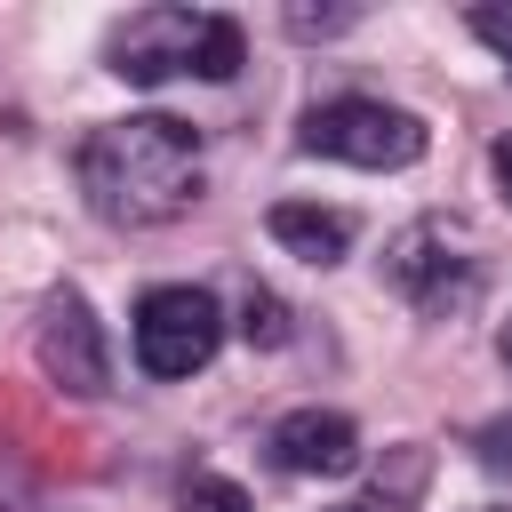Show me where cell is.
Masks as SVG:
<instances>
[{
  "label": "cell",
  "mask_w": 512,
  "mask_h": 512,
  "mask_svg": "<svg viewBox=\"0 0 512 512\" xmlns=\"http://www.w3.org/2000/svg\"><path fill=\"white\" fill-rule=\"evenodd\" d=\"M336 512H368V504H336Z\"/></svg>",
  "instance_id": "d6986e66"
},
{
  "label": "cell",
  "mask_w": 512,
  "mask_h": 512,
  "mask_svg": "<svg viewBox=\"0 0 512 512\" xmlns=\"http://www.w3.org/2000/svg\"><path fill=\"white\" fill-rule=\"evenodd\" d=\"M176 504H184V512H256L248 488L224 480V472H184V496H176Z\"/></svg>",
  "instance_id": "8fae6325"
},
{
  "label": "cell",
  "mask_w": 512,
  "mask_h": 512,
  "mask_svg": "<svg viewBox=\"0 0 512 512\" xmlns=\"http://www.w3.org/2000/svg\"><path fill=\"white\" fill-rule=\"evenodd\" d=\"M240 336H248V344H264V352H272V344H288V304H280L272 288H248V304H240Z\"/></svg>",
  "instance_id": "7c38bea8"
},
{
  "label": "cell",
  "mask_w": 512,
  "mask_h": 512,
  "mask_svg": "<svg viewBox=\"0 0 512 512\" xmlns=\"http://www.w3.org/2000/svg\"><path fill=\"white\" fill-rule=\"evenodd\" d=\"M200 32H208V16H200V8H136L128 24H112L104 64H112L128 88H160V80L192 72Z\"/></svg>",
  "instance_id": "8992f818"
},
{
  "label": "cell",
  "mask_w": 512,
  "mask_h": 512,
  "mask_svg": "<svg viewBox=\"0 0 512 512\" xmlns=\"http://www.w3.org/2000/svg\"><path fill=\"white\" fill-rule=\"evenodd\" d=\"M464 24H472V32H480V40L504 56V72H512V8H472Z\"/></svg>",
  "instance_id": "9a60e30c"
},
{
  "label": "cell",
  "mask_w": 512,
  "mask_h": 512,
  "mask_svg": "<svg viewBox=\"0 0 512 512\" xmlns=\"http://www.w3.org/2000/svg\"><path fill=\"white\" fill-rule=\"evenodd\" d=\"M504 360H512V320H504Z\"/></svg>",
  "instance_id": "e0dca14e"
},
{
  "label": "cell",
  "mask_w": 512,
  "mask_h": 512,
  "mask_svg": "<svg viewBox=\"0 0 512 512\" xmlns=\"http://www.w3.org/2000/svg\"><path fill=\"white\" fill-rule=\"evenodd\" d=\"M472 456H480V472L512 480V416H488V424L472 432Z\"/></svg>",
  "instance_id": "4fadbf2b"
},
{
  "label": "cell",
  "mask_w": 512,
  "mask_h": 512,
  "mask_svg": "<svg viewBox=\"0 0 512 512\" xmlns=\"http://www.w3.org/2000/svg\"><path fill=\"white\" fill-rule=\"evenodd\" d=\"M32 352H40V376H48L56 392H72V400H104V392H112V352H104V328H96V312H88L80 288L48 296Z\"/></svg>",
  "instance_id": "5b68a950"
},
{
  "label": "cell",
  "mask_w": 512,
  "mask_h": 512,
  "mask_svg": "<svg viewBox=\"0 0 512 512\" xmlns=\"http://www.w3.org/2000/svg\"><path fill=\"white\" fill-rule=\"evenodd\" d=\"M80 200L104 224H128V232L184 216L200 200V128L176 120V112L104 120L80 144Z\"/></svg>",
  "instance_id": "6da1fadb"
},
{
  "label": "cell",
  "mask_w": 512,
  "mask_h": 512,
  "mask_svg": "<svg viewBox=\"0 0 512 512\" xmlns=\"http://www.w3.org/2000/svg\"><path fill=\"white\" fill-rule=\"evenodd\" d=\"M216 344H224V312H216L208 288H192V280L144 288V304H136V368H144V376L176 384V376L208 368Z\"/></svg>",
  "instance_id": "277c9868"
},
{
  "label": "cell",
  "mask_w": 512,
  "mask_h": 512,
  "mask_svg": "<svg viewBox=\"0 0 512 512\" xmlns=\"http://www.w3.org/2000/svg\"><path fill=\"white\" fill-rule=\"evenodd\" d=\"M192 72H200V80H232V72H240V24H232V16H208L200 48H192Z\"/></svg>",
  "instance_id": "30bf717a"
},
{
  "label": "cell",
  "mask_w": 512,
  "mask_h": 512,
  "mask_svg": "<svg viewBox=\"0 0 512 512\" xmlns=\"http://www.w3.org/2000/svg\"><path fill=\"white\" fill-rule=\"evenodd\" d=\"M424 480H432V456L408 440V448H392V464L376 472V488H368L360 504H368V512H408V504L424 496Z\"/></svg>",
  "instance_id": "9c48e42d"
},
{
  "label": "cell",
  "mask_w": 512,
  "mask_h": 512,
  "mask_svg": "<svg viewBox=\"0 0 512 512\" xmlns=\"http://www.w3.org/2000/svg\"><path fill=\"white\" fill-rule=\"evenodd\" d=\"M264 224H272V240H280V248H288L296 264H320V272H328V264H344V256H352V216H344V208L280 200V208H272Z\"/></svg>",
  "instance_id": "ba28073f"
},
{
  "label": "cell",
  "mask_w": 512,
  "mask_h": 512,
  "mask_svg": "<svg viewBox=\"0 0 512 512\" xmlns=\"http://www.w3.org/2000/svg\"><path fill=\"white\" fill-rule=\"evenodd\" d=\"M480 512H512V504H480Z\"/></svg>",
  "instance_id": "ac0fdd59"
},
{
  "label": "cell",
  "mask_w": 512,
  "mask_h": 512,
  "mask_svg": "<svg viewBox=\"0 0 512 512\" xmlns=\"http://www.w3.org/2000/svg\"><path fill=\"white\" fill-rule=\"evenodd\" d=\"M264 448H272V464L296 472V480H344V472H360V432H352V416H336V408H288V416L264 432Z\"/></svg>",
  "instance_id": "52a82bcc"
},
{
  "label": "cell",
  "mask_w": 512,
  "mask_h": 512,
  "mask_svg": "<svg viewBox=\"0 0 512 512\" xmlns=\"http://www.w3.org/2000/svg\"><path fill=\"white\" fill-rule=\"evenodd\" d=\"M296 144L320 152V160H352V168H416L432 136H424L416 112H400L384 96H328V104L304 112Z\"/></svg>",
  "instance_id": "3957f363"
},
{
  "label": "cell",
  "mask_w": 512,
  "mask_h": 512,
  "mask_svg": "<svg viewBox=\"0 0 512 512\" xmlns=\"http://www.w3.org/2000/svg\"><path fill=\"white\" fill-rule=\"evenodd\" d=\"M288 32H296V40H328V32H352V8H288Z\"/></svg>",
  "instance_id": "5bb4252c"
},
{
  "label": "cell",
  "mask_w": 512,
  "mask_h": 512,
  "mask_svg": "<svg viewBox=\"0 0 512 512\" xmlns=\"http://www.w3.org/2000/svg\"><path fill=\"white\" fill-rule=\"evenodd\" d=\"M384 288H392L400 304H416L424 320L472 312V296H480V248H472V232L448 224V216L400 224V232L384 240Z\"/></svg>",
  "instance_id": "7a4b0ae2"
},
{
  "label": "cell",
  "mask_w": 512,
  "mask_h": 512,
  "mask_svg": "<svg viewBox=\"0 0 512 512\" xmlns=\"http://www.w3.org/2000/svg\"><path fill=\"white\" fill-rule=\"evenodd\" d=\"M488 168H496V184H504V200H512V136H496V152H488Z\"/></svg>",
  "instance_id": "2e32d148"
}]
</instances>
